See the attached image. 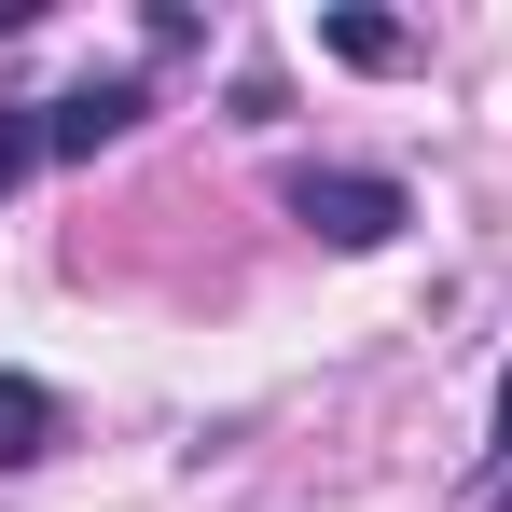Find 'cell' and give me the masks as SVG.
I'll use <instances>...</instances> for the list:
<instances>
[{"instance_id":"cell-3","label":"cell","mask_w":512,"mask_h":512,"mask_svg":"<svg viewBox=\"0 0 512 512\" xmlns=\"http://www.w3.org/2000/svg\"><path fill=\"white\" fill-rule=\"evenodd\" d=\"M56 429H70V402H56L42 374H0V471H28V457H56Z\"/></svg>"},{"instance_id":"cell-4","label":"cell","mask_w":512,"mask_h":512,"mask_svg":"<svg viewBox=\"0 0 512 512\" xmlns=\"http://www.w3.org/2000/svg\"><path fill=\"white\" fill-rule=\"evenodd\" d=\"M319 42H333L346 70H402V14H333Z\"/></svg>"},{"instance_id":"cell-5","label":"cell","mask_w":512,"mask_h":512,"mask_svg":"<svg viewBox=\"0 0 512 512\" xmlns=\"http://www.w3.org/2000/svg\"><path fill=\"white\" fill-rule=\"evenodd\" d=\"M28 167H42V111H14V125H0V194H14Z\"/></svg>"},{"instance_id":"cell-8","label":"cell","mask_w":512,"mask_h":512,"mask_svg":"<svg viewBox=\"0 0 512 512\" xmlns=\"http://www.w3.org/2000/svg\"><path fill=\"white\" fill-rule=\"evenodd\" d=\"M499 512H512V485H499Z\"/></svg>"},{"instance_id":"cell-2","label":"cell","mask_w":512,"mask_h":512,"mask_svg":"<svg viewBox=\"0 0 512 512\" xmlns=\"http://www.w3.org/2000/svg\"><path fill=\"white\" fill-rule=\"evenodd\" d=\"M153 111V84L139 70H111V84H70V97H42V153H97V139H125Z\"/></svg>"},{"instance_id":"cell-6","label":"cell","mask_w":512,"mask_h":512,"mask_svg":"<svg viewBox=\"0 0 512 512\" xmlns=\"http://www.w3.org/2000/svg\"><path fill=\"white\" fill-rule=\"evenodd\" d=\"M485 443H499V457H512V360H499V429H485Z\"/></svg>"},{"instance_id":"cell-7","label":"cell","mask_w":512,"mask_h":512,"mask_svg":"<svg viewBox=\"0 0 512 512\" xmlns=\"http://www.w3.org/2000/svg\"><path fill=\"white\" fill-rule=\"evenodd\" d=\"M14 28H28V0H0V42H14Z\"/></svg>"},{"instance_id":"cell-1","label":"cell","mask_w":512,"mask_h":512,"mask_svg":"<svg viewBox=\"0 0 512 512\" xmlns=\"http://www.w3.org/2000/svg\"><path fill=\"white\" fill-rule=\"evenodd\" d=\"M291 222H305L319 250H388V236L416 222V194H402L388 167H305L291 180Z\"/></svg>"}]
</instances>
